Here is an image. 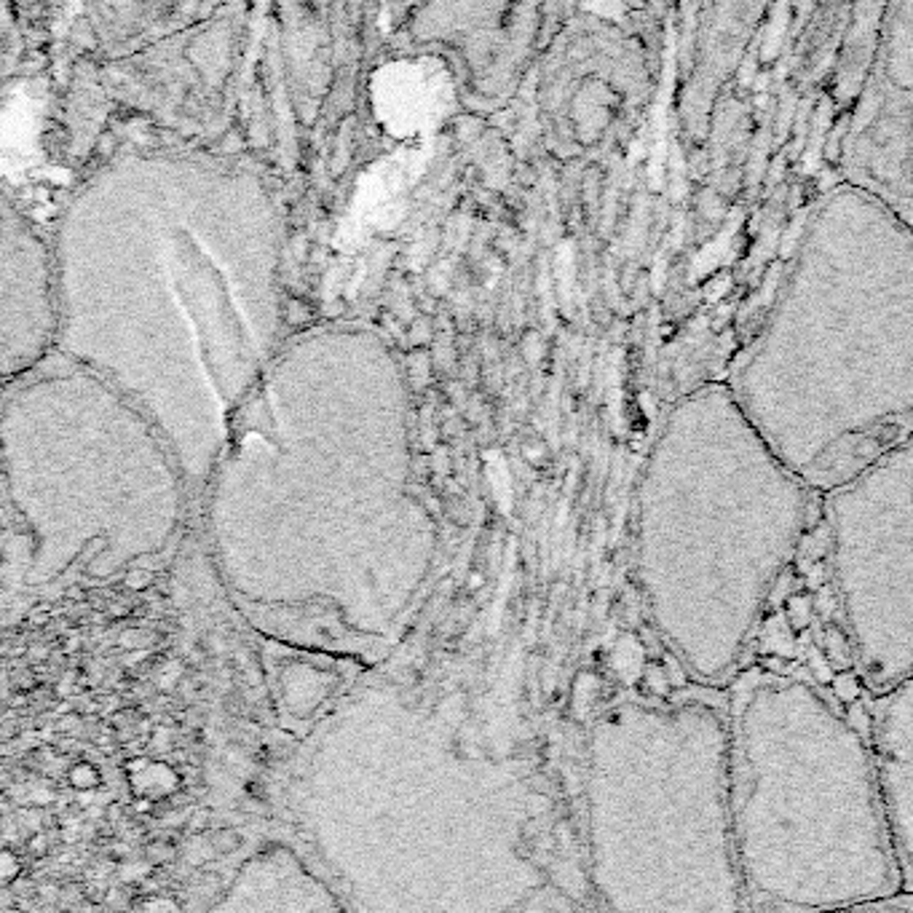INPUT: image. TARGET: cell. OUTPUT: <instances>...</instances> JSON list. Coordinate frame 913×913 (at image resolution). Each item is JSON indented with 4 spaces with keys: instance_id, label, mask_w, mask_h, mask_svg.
Returning a JSON list of instances; mask_svg holds the SVG:
<instances>
[{
    "instance_id": "ba28073f",
    "label": "cell",
    "mask_w": 913,
    "mask_h": 913,
    "mask_svg": "<svg viewBox=\"0 0 913 913\" xmlns=\"http://www.w3.org/2000/svg\"><path fill=\"white\" fill-rule=\"evenodd\" d=\"M878 49V78L913 99V4L884 9Z\"/></svg>"
},
{
    "instance_id": "6da1fadb",
    "label": "cell",
    "mask_w": 913,
    "mask_h": 913,
    "mask_svg": "<svg viewBox=\"0 0 913 913\" xmlns=\"http://www.w3.org/2000/svg\"><path fill=\"white\" fill-rule=\"evenodd\" d=\"M726 386L820 496L910 439L913 228L865 188H833Z\"/></svg>"
},
{
    "instance_id": "7a4b0ae2",
    "label": "cell",
    "mask_w": 913,
    "mask_h": 913,
    "mask_svg": "<svg viewBox=\"0 0 913 913\" xmlns=\"http://www.w3.org/2000/svg\"><path fill=\"white\" fill-rule=\"evenodd\" d=\"M823 496L766 445L726 383L683 399L640 480L638 576L697 686L726 689Z\"/></svg>"
},
{
    "instance_id": "52a82bcc",
    "label": "cell",
    "mask_w": 913,
    "mask_h": 913,
    "mask_svg": "<svg viewBox=\"0 0 913 913\" xmlns=\"http://www.w3.org/2000/svg\"><path fill=\"white\" fill-rule=\"evenodd\" d=\"M870 750L902 889L913 894V672L878 694Z\"/></svg>"
},
{
    "instance_id": "9c48e42d",
    "label": "cell",
    "mask_w": 913,
    "mask_h": 913,
    "mask_svg": "<svg viewBox=\"0 0 913 913\" xmlns=\"http://www.w3.org/2000/svg\"><path fill=\"white\" fill-rule=\"evenodd\" d=\"M828 913H913V894L897 892L892 897H881V900H870V902H860V905H849V908H839Z\"/></svg>"
},
{
    "instance_id": "5b68a950",
    "label": "cell",
    "mask_w": 913,
    "mask_h": 913,
    "mask_svg": "<svg viewBox=\"0 0 913 913\" xmlns=\"http://www.w3.org/2000/svg\"><path fill=\"white\" fill-rule=\"evenodd\" d=\"M847 632L873 692L913 672V437L823 496Z\"/></svg>"
},
{
    "instance_id": "8992f818",
    "label": "cell",
    "mask_w": 913,
    "mask_h": 913,
    "mask_svg": "<svg viewBox=\"0 0 913 913\" xmlns=\"http://www.w3.org/2000/svg\"><path fill=\"white\" fill-rule=\"evenodd\" d=\"M49 268L41 239L12 212L4 214V365L6 378L38 362L54 329Z\"/></svg>"
},
{
    "instance_id": "3957f363",
    "label": "cell",
    "mask_w": 913,
    "mask_h": 913,
    "mask_svg": "<svg viewBox=\"0 0 913 913\" xmlns=\"http://www.w3.org/2000/svg\"><path fill=\"white\" fill-rule=\"evenodd\" d=\"M729 793L750 913H828L902 889L870 739L812 680L739 669Z\"/></svg>"
},
{
    "instance_id": "277c9868",
    "label": "cell",
    "mask_w": 913,
    "mask_h": 913,
    "mask_svg": "<svg viewBox=\"0 0 913 913\" xmlns=\"http://www.w3.org/2000/svg\"><path fill=\"white\" fill-rule=\"evenodd\" d=\"M590 833L611 913H750L731 820L726 692L632 697L600 718Z\"/></svg>"
}]
</instances>
